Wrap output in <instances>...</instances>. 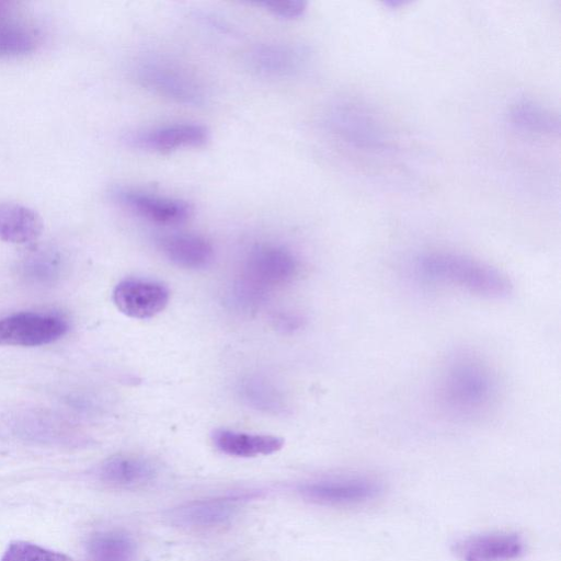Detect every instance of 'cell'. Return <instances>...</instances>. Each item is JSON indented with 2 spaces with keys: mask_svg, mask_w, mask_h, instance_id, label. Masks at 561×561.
Wrapping results in <instances>:
<instances>
[{
  "mask_svg": "<svg viewBox=\"0 0 561 561\" xmlns=\"http://www.w3.org/2000/svg\"><path fill=\"white\" fill-rule=\"evenodd\" d=\"M1 561H73L70 557L26 541L11 542Z\"/></svg>",
  "mask_w": 561,
  "mask_h": 561,
  "instance_id": "44dd1931",
  "label": "cell"
},
{
  "mask_svg": "<svg viewBox=\"0 0 561 561\" xmlns=\"http://www.w3.org/2000/svg\"><path fill=\"white\" fill-rule=\"evenodd\" d=\"M215 447L229 456L256 457L278 451L284 439L273 435L250 434L227 428H218L211 434Z\"/></svg>",
  "mask_w": 561,
  "mask_h": 561,
  "instance_id": "2e32d148",
  "label": "cell"
},
{
  "mask_svg": "<svg viewBox=\"0 0 561 561\" xmlns=\"http://www.w3.org/2000/svg\"><path fill=\"white\" fill-rule=\"evenodd\" d=\"M44 229L42 217L21 203L0 201V241L26 244L39 238Z\"/></svg>",
  "mask_w": 561,
  "mask_h": 561,
  "instance_id": "9a60e30c",
  "label": "cell"
},
{
  "mask_svg": "<svg viewBox=\"0 0 561 561\" xmlns=\"http://www.w3.org/2000/svg\"><path fill=\"white\" fill-rule=\"evenodd\" d=\"M369 117L353 106H342L332 114V124L345 139L358 146H379L380 135Z\"/></svg>",
  "mask_w": 561,
  "mask_h": 561,
  "instance_id": "ac0fdd59",
  "label": "cell"
},
{
  "mask_svg": "<svg viewBox=\"0 0 561 561\" xmlns=\"http://www.w3.org/2000/svg\"><path fill=\"white\" fill-rule=\"evenodd\" d=\"M495 394V377L479 356L460 352L448 360L440 377L438 396L450 414L478 416L491 407Z\"/></svg>",
  "mask_w": 561,
  "mask_h": 561,
  "instance_id": "6da1fadb",
  "label": "cell"
},
{
  "mask_svg": "<svg viewBox=\"0 0 561 561\" xmlns=\"http://www.w3.org/2000/svg\"><path fill=\"white\" fill-rule=\"evenodd\" d=\"M90 561H134L136 543L125 533L101 531L91 537L88 543Z\"/></svg>",
  "mask_w": 561,
  "mask_h": 561,
  "instance_id": "d6986e66",
  "label": "cell"
},
{
  "mask_svg": "<svg viewBox=\"0 0 561 561\" xmlns=\"http://www.w3.org/2000/svg\"><path fill=\"white\" fill-rule=\"evenodd\" d=\"M513 122L519 127L536 131H552L558 123L543 108L530 102H523L513 111Z\"/></svg>",
  "mask_w": 561,
  "mask_h": 561,
  "instance_id": "ffe728a7",
  "label": "cell"
},
{
  "mask_svg": "<svg viewBox=\"0 0 561 561\" xmlns=\"http://www.w3.org/2000/svg\"><path fill=\"white\" fill-rule=\"evenodd\" d=\"M308 51L299 44L267 42L256 45L249 53L250 68L262 77L291 78L306 66Z\"/></svg>",
  "mask_w": 561,
  "mask_h": 561,
  "instance_id": "9c48e42d",
  "label": "cell"
},
{
  "mask_svg": "<svg viewBox=\"0 0 561 561\" xmlns=\"http://www.w3.org/2000/svg\"><path fill=\"white\" fill-rule=\"evenodd\" d=\"M113 198L134 215L159 225H178L186 221L193 211L184 199L161 196L134 187H116Z\"/></svg>",
  "mask_w": 561,
  "mask_h": 561,
  "instance_id": "8992f818",
  "label": "cell"
},
{
  "mask_svg": "<svg viewBox=\"0 0 561 561\" xmlns=\"http://www.w3.org/2000/svg\"><path fill=\"white\" fill-rule=\"evenodd\" d=\"M209 138V129L202 124L173 123L130 131L123 140L128 147L137 150L165 153L202 147Z\"/></svg>",
  "mask_w": 561,
  "mask_h": 561,
  "instance_id": "277c9868",
  "label": "cell"
},
{
  "mask_svg": "<svg viewBox=\"0 0 561 561\" xmlns=\"http://www.w3.org/2000/svg\"><path fill=\"white\" fill-rule=\"evenodd\" d=\"M301 495L323 505H354L378 496L381 486L366 477H336L304 483Z\"/></svg>",
  "mask_w": 561,
  "mask_h": 561,
  "instance_id": "52a82bcc",
  "label": "cell"
},
{
  "mask_svg": "<svg viewBox=\"0 0 561 561\" xmlns=\"http://www.w3.org/2000/svg\"><path fill=\"white\" fill-rule=\"evenodd\" d=\"M68 330V323L60 317L19 312L0 319V345H46L62 337Z\"/></svg>",
  "mask_w": 561,
  "mask_h": 561,
  "instance_id": "5b68a950",
  "label": "cell"
},
{
  "mask_svg": "<svg viewBox=\"0 0 561 561\" xmlns=\"http://www.w3.org/2000/svg\"><path fill=\"white\" fill-rule=\"evenodd\" d=\"M236 499L197 501L173 510L171 519L181 526L210 527L225 524L236 513Z\"/></svg>",
  "mask_w": 561,
  "mask_h": 561,
  "instance_id": "e0dca14e",
  "label": "cell"
},
{
  "mask_svg": "<svg viewBox=\"0 0 561 561\" xmlns=\"http://www.w3.org/2000/svg\"><path fill=\"white\" fill-rule=\"evenodd\" d=\"M169 289L162 283L129 278L118 283L113 290L116 308L134 319H149L167 307Z\"/></svg>",
  "mask_w": 561,
  "mask_h": 561,
  "instance_id": "ba28073f",
  "label": "cell"
},
{
  "mask_svg": "<svg viewBox=\"0 0 561 561\" xmlns=\"http://www.w3.org/2000/svg\"><path fill=\"white\" fill-rule=\"evenodd\" d=\"M134 71L140 85L165 99L190 106H201L207 101L203 83L174 61L157 56L145 57Z\"/></svg>",
  "mask_w": 561,
  "mask_h": 561,
  "instance_id": "3957f363",
  "label": "cell"
},
{
  "mask_svg": "<svg viewBox=\"0 0 561 561\" xmlns=\"http://www.w3.org/2000/svg\"><path fill=\"white\" fill-rule=\"evenodd\" d=\"M415 271L425 280L454 286L480 297L501 299L513 289L508 277L497 268L454 252L422 254L415 262Z\"/></svg>",
  "mask_w": 561,
  "mask_h": 561,
  "instance_id": "7a4b0ae2",
  "label": "cell"
},
{
  "mask_svg": "<svg viewBox=\"0 0 561 561\" xmlns=\"http://www.w3.org/2000/svg\"><path fill=\"white\" fill-rule=\"evenodd\" d=\"M157 244L161 253L180 267L201 270L209 266L214 260L211 243L198 234H165L157 240Z\"/></svg>",
  "mask_w": 561,
  "mask_h": 561,
  "instance_id": "4fadbf2b",
  "label": "cell"
},
{
  "mask_svg": "<svg viewBox=\"0 0 561 561\" xmlns=\"http://www.w3.org/2000/svg\"><path fill=\"white\" fill-rule=\"evenodd\" d=\"M524 548L517 534L492 533L463 538L453 551L461 561H510L522 556Z\"/></svg>",
  "mask_w": 561,
  "mask_h": 561,
  "instance_id": "8fae6325",
  "label": "cell"
},
{
  "mask_svg": "<svg viewBox=\"0 0 561 561\" xmlns=\"http://www.w3.org/2000/svg\"><path fill=\"white\" fill-rule=\"evenodd\" d=\"M270 13L283 20H296L304 15L307 3L301 0H273L260 2Z\"/></svg>",
  "mask_w": 561,
  "mask_h": 561,
  "instance_id": "7402d4cb",
  "label": "cell"
},
{
  "mask_svg": "<svg viewBox=\"0 0 561 561\" xmlns=\"http://www.w3.org/2000/svg\"><path fill=\"white\" fill-rule=\"evenodd\" d=\"M102 482L123 489H134L152 482L157 477L154 463L141 456L115 455L102 462L98 471Z\"/></svg>",
  "mask_w": 561,
  "mask_h": 561,
  "instance_id": "5bb4252c",
  "label": "cell"
},
{
  "mask_svg": "<svg viewBox=\"0 0 561 561\" xmlns=\"http://www.w3.org/2000/svg\"><path fill=\"white\" fill-rule=\"evenodd\" d=\"M245 273L259 286L288 283L297 273V260L286 248L277 244H257L248 254Z\"/></svg>",
  "mask_w": 561,
  "mask_h": 561,
  "instance_id": "30bf717a",
  "label": "cell"
},
{
  "mask_svg": "<svg viewBox=\"0 0 561 561\" xmlns=\"http://www.w3.org/2000/svg\"><path fill=\"white\" fill-rule=\"evenodd\" d=\"M39 31L14 3L0 1V57L32 53L38 45Z\"/></svg>",
  "mask_w": 561,
  "mask_h": 561,
  "instance_id": "7c38bea8",
  "label": "cell"
}]
</instances>
